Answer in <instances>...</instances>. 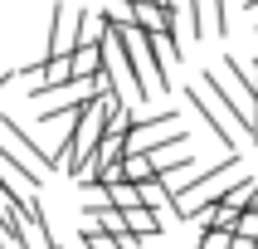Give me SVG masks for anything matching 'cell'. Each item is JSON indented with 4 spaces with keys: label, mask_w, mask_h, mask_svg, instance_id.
I'll list each match as a JSON object with an SVG mask.
<instances>
[{
    "label": "cell",
    "mask_w": 258,
    "mask_h": 249,
    "mask_svg": "<svg viewBox=\"0 0 258 249\" xmlns=\"http://www.w3.org/2000/svg\"><path fill=\"white\" fill-rule=\"evenodd\" d=\"M0 152H5V157H10L15 166H25V171L34 176V181H44V176L54 171V161L44 157L39 146L29 142V132H20V127L10 122V117H0Z\"/></svg>",
    "instance_id": "obj_1"
},
{
    "label": "cell",
    "mask_w": 258,
    "mask_h": 249,
    "mask_svg": "<svg viewBox=\"0 0 258 249\" xmlns=\"http://www.w3.org/2000/svg\"><path fill=\"white\" fill-rule=\"evenodd\" d=\"M185 103H190V108H195V113L205 117V127L215 132V137H219V146H224V152L234 157V152H239V122H234V117L224 113V108H219V103L210 98V93H205L200 83H190V88H185Z\"/></svg>",
    "instance_id": "obj_2"
},
{
    "label": "cell",
    "mask_w": 258,
    "mask_h": 249,
    "mask_svg": "<svg viewBox=\"0 0 258 249\" xmlns=\"http://www.w3.org/2000/svg\"><path fill=\"white\" fill-rule=\"evenodd\" d=\"M73 25H78V10L54 0L49 5V39H44V59H69L73 54Z\"/></svg>",
    "instance_id": "obj_3"
},
{
    "label": "cell",
    "mask_w": 258,
    "mask_h": 249,
    "mask_svg": "<svg viewBox=\"0 0 258 249\" xmlns=\"http://www.w3.org/2000/svg\"><path fill=\"white\" fill-rule=\"evenodd\" d=\"M132 29L137 34H171V5H151V0L132 5Z\"/></svg>",
    "instance_id": "obj_4"
},
{
    "label": "cell",
    "mask_w": 258,
    "mask_h": 249,
    "mask_svg": "<svg viewBox=\"0 0 258 249\" xmlns=\"http://www.w3.org/2000/svg\"><path fill=\"white\" fill-rule=\"evenodd\" d=\"M122 230H127L132 239H151V234H161L166 225H161L146 205H132V210H122Z\"/></svg>",
    "instance_id": "obj_5"
},
{
    "label": "cell",
    "mask_w": 258,
    "mask_h": 249,
    "mask_svg": "<svg viewBox=\"0 0 258 249\" xmlns=\"http://www.w3.org/2000/svg\"><path fill=\"white\" fill-rule=\"evenodd\" d=\"M117 171H122V181H132V186L156 181V166H151V157H142V152H127V157L117 161Z\"/></svg>",
    "instance_id": "obj_6"
},
{
    "label": "cell",
    "mask_w": 258,
    "mask_h": 249,
    "mask_svg": "<svg viewBox=\"0 0 258 249\" xmlns=\"http://www.w3.org/2000/svg\"><path fill=\"white\" fill-rule=\"evenodd\" d=\"M69 69H73V78H98V73H102L98 44H78V49L69 54Z\"/></svg>",
    "instance_id": "obj_7"
},
{
    "label": "cell",
    "mask_w": 258,
    "mask_h": 249,
    "mask_svg": "<svg viewBox=\"0 0 258 249\" xmlns=\"http://www.w3.org/2000/svg\"><path fill=\"white\" fill-rule=\"evenodd\" d=\"M102 190H107V205H112V210L142 205V186H132V181H112V186H102Z\"/></svg>",
    "instance_id": "obj_8"
},
{
    "label": "cell",
    "mask_w": 258,
    "mask_h": 249,
    "mask_svg": "<svg viewBox=\"0 0 258 249\" xmlns=\"http://www.w3.org/2000/svg\"><path fill=\"white\" fill-rule=\"evenodd\" d=\"M234 234L258 239V205H244V210H239V220H234Z\"/></svg>",
    "instance_id": "obj_9"
},
{
    "label": "cell",
    "mask_w": 258,
    "mask_h": 249,
    "mask_svg": "<svg viewBox=\"0 0 258 249\" xmlns=\"http://www.w3.org/2000/svg\"><path fill=\"white\" fill-rule=\"evenodd\" d=\"M229 239H234L229 230H200V244L195 249H229Z\"/></svg>",
    "instance_id": "obj_10"
},
{
    "label": "cell",
    "mask_w": 258,
    "mask_h": 249,
    "mask_svg": "<svg viewBox=\"0 0 258 249\" xmlns=\"http://www.w3.org/2000/svg\"><path fill=\"white\" fill-rule=\"evenodd\" d=\"M15 73H10V64H5V59H0V93H5V83H10Z\"/></svg>",
    "instance_id": "obj_11"
},
{
    "label": "cell",
    "mask_w": 258,
    "mask_h": 249,
    "mask_svg": "<svg viewBox=\"0 0 258 249\" xmlns=\"http://www.w3.org/2000/svg\"><path fill=\"white\" fill-rule=\"evenodd\" d=\"M244 5H248V10H258V0H244Z\"/></svg>",
    "instance_id": "obj_12"
},
{
    "label": "cell",
    "mask_w": 258,
    "mask_h": 249,
    "mask_svg": "<svg viewBox=\"0 0 258 249\" xmlns=\"http://www.w3.org/2000/svg\"><path fill=\"white\" fill-rule=\"evenodd\" d=\"M248 205H258V186H253V201H248Z\"/></svg>",
    "instance_id": "obj_13"
}]
</instances>
